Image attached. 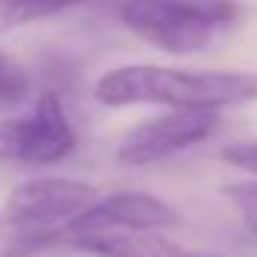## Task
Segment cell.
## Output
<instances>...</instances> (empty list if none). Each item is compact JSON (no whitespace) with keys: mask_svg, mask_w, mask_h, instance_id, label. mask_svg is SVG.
I'll return each instance as SVG.
<instances>
[{"mask_svg":"<svg viewBox=\"0 0 257 257\" xmlns=\"http://www.w3.org/2000/svg\"><path fill=\"white\" fill-rule=\"evenodd\" d=\"M103 106H170V109H233L257 103V73L248 70H173L127 64L103 73L94 85Z\"/></svg>","mask_w":257,"mask_h":257,"instance_id":"1","label":"cell"},{"mask_svg":"<svg viewBox=\"0 0 257 257\" xmlns=\"http://www.w3.org/2000/svg\"><path fill=\"white\" fill-rule=\"evenodd\" d=\"M239 19L236 0H124L121 22L167 55H194Z\"/></svg>","mask_w":257,"mask_h":257,"instance_id":"2","label":"cell"},{"mask_svg":"<svg viewBox=\"0 0 257 257\" xmlns=\"http://www.w3.org/2000/svg\"><path fill=\"white\" fill-rule=\"evenodd\" d=\"M97 200V188L67 176L28 179L10 191L0 209V227L10 233L28 230H64Z\"/></svg>","mask_w":257,"mask_h":257,"instance_id":"3","label":"cell"},{"mask_svg":"<svg viewBox=\"0 0 257 257\" xmlns=\"http://www.w3.org/2000/svg\"><path fill=\"white\" fill-rule=\"evenodd\" d=\"M73 149L76 134L55 91H43L31 115L0 121V161L46 167L70 158Z\"/></svg>","mask_w":257,"mask_h":257,"instance_id":"4","label":"cell"},{"mask_svg":"<svg viewBox=\"0 0 257 257\" xmlns=\"http://www.w3.org/2000/svg\"><path fill=\"white\" fill-rule=\"evenodd\" d=\"M221 127L218 112L206 109H173L170 115L152 118L134 127L118 146V161L127 167H149L161 164L185 149H194L212 140Z\"/></svg>","mask_w":257,"mask_h":257,"instance_id":"5","label":"cell"},{"mask_svg":"<svg viewBox=\"0 0 257 257\" xmlns=\"http://www.w3.org/2000/svg\"><path fill=\"white\" fill-rule=\"evenodd\" d=\"M176 224H179V212L170 203H164L161 197L140 194V191H124V194L97 197L61 233H64V245H73L76 239L97 236V233H109V230L149 233V230L176 227Z\"/></svg>","mask_w":257,"mask_h":257,"instance_id":"6","label":"cell"},{"mask_svg":"<svg viewBox=\"0 0 257 257\" xmlns=\"http://www.w3.org/2000/svg\"><path fill=\"white\" fill-rule=\"evenodd\" d=\"M70 248L94 257H215V254L191 251V248L173 245L170 239L134 233V230H109V233L85 236V239H76Z\"/></svg>","mask_w":257,"mask_h":257,"instance_id":"7","label":"cell"},{"mask_svg":"<svg viewBox=\"0 0 257 257\" xmlns=\"http://www.w3.org/2000/svg\"><path fill=\"white\" fill-rule=\"evenodd\" d=\"M34 94V82L31 73L16 64L10 55L0 52V115H10L13 109L25 106Z\"/></svg>","mask_w":257,"mask_h":257,"instance_id":"8","label":"cell"},{"mask_svg":"<svg viewBox=\"0 0 257 257\" xmlns=\"http://www.w3.org/2000/svg\"><path fill=\"white\" fill-rule=\"evenodd\" d=\"M224 194L242 215L245 227L257 236V182H233L224 188Z\"/></svg>","mask_w":257,"mask_h":257,"instance_id":"9","label":"cell"},{"mask_svg":"<svg viewBox=\"0 0 257 257\" xmlns=\"http://www.w3.org/2000/svg\"><path fill=\"white\" fill-rule=\"evenodd\" d=\"M221 158L230 167H239V170H248L257 176V143H233L221 152Z\"/></svg>","mask_w":257,"mask_h":257,"instance_id":"10","label":"cell"},{"mask_svg":"<svg viewBox=\"0 0 257 257\" xmlns=\"http://www.w3.org/2000/svg\"><path fill=\"white\" fill-rule=\"evenodd\" d=\"M7 4H16V0H0V7H7Z\"/></svg>","mask_w":257,"mask_h":257,"instance_id":"11","label":"cell"}]
</instances>
